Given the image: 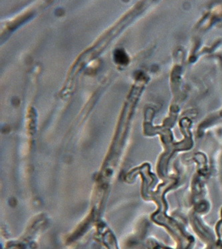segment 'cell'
<instances>
[{"instance_id":"6da1fadb","label":"cell","mask_w":222,"mask_h":249,"mask_svg":"<svg viewBox=\"0 0 222 249\" xmlns=\"http://www.w3.org/2000/svg\"><path fill=\"white\" fill-rule=\"evenodd\" d=\"M114 59L118 64L125 65L128 63V57L122 50L116 51L114 53Z\"/></svg>"}]
</instances>
